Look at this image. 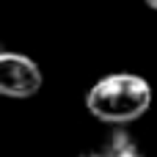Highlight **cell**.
<instances>
[{
	"mask_svg": "<svg viewBox=\"0 0 157 157\" xmlns=\"http://www.w3.org/2000/svg\"><path fill=\"white\" fill-rule=\"evenodd\" d=\"M152 105V86L141 75L116 72L97 80L86 94V108L105 124H127L141 119Z\"/></svg>",
	"mask_w": 157,
	"mask_h": 157,
	"instance_id": "1",
	"label": "cell"
},
{
	"mask_svg": "<svg viewBox=\"0 0 157 157\" xmlns=\"http://www.w3.org/2000/svg\"><path fill=\"white\" fill-rule=\"evenodd\" d=\"M41 88V69L36 61L19 52H0V94L11 99H28Z\"/></svg>",
	"mask_w": 157,
	"mask_h": 157,
	"instance_id": "2",
	"label": "cell"
},
{
	"mask_svg": "<svg viewBox=\"0 0 157 157\" xmlns=\"http://www.w3.org/2000/svg\"><path fill=\"white\" fill-rule=\"evenodd\" d=\"M102 152H105L108 157H146L127 132H116V135L110 138V144H108Z\"/></svg>",
	"mask_w": 157,
	"mask_h": 157,
	"instance_id": "3",
	"label": "cell"
},
{
	"mask_svg": "<svg viewBox=\"0 0 157 157\" xmlns=\"http://www.w3.org/2000/svg\"><path fill=\"white\" fill-rule=\"evenodd\" d=\"M146 6H149L152 11H157V0H146Z\"/></svg>",
	"mask_w": 157,
	"mask_h": 157,
	"instance_id": "4",
	"label": "cell"
},
{
	"mask_svg": "<svg viewBox=\"0 0 157 157\" xmlns=\"http://www.w3.org/2000/svg\"><path fill=\"white\" fill-rule=\"evenodd\" d=\"M83 157H108L105 152H97V155H83Z\"/></svg>",
	"mask_w": 157,
	"mask_h": 157,
	"instance_id": "5",
	"label": "cell"
}]
</instances>
